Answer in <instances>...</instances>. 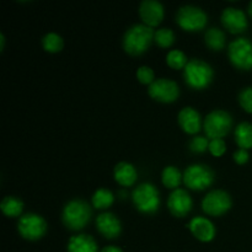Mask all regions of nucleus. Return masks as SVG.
I'll use <instances>...</instances> for the list:
<instances>
[{
	"label": "nucleus",
	"mask_w": 252,
	"mask_h": 252,
	"mask_svg": "<svg viewBox=\"0 0 252 252\" xmlns=\"http://www.w3.org/2000/svg\"><path fill=\"white\" fill-rule=\"evenodd\" d=\"M155 32L145 24H135L126 31L123 37V48L130 56H140L149 48L154 39Z\"/></svg>",
	"instance_id": "obj_1"
},
{
	"label": "nucleus",
	"mask_w": 252,
	"mask_h": 252,
	"mask_svg": "<svg viewBox=\"0 0 252 252\" xmlns=\"http://www.w3.org/2000/svg\"><path fill=\"white\" fill-rule=\"evenodd\" d=\"M213 68L201 59H189L184 68L185 81L187 85L197 90L207 88L213 80Z\"/></svg>",
	"instance_id": "obj_2"
},
{
	"label": "nucleus",
	"mask_w": 252,
	"mask_h": 252,
	"mask_svg": "<svg viewBox=\"0 0 252 252\" xmlns=\"http://www.w3.org/2000/svg\"><path fill=\"white\" fill-rule=\"evenodd\" d=\"M91 209L86 202L81 199H71L64 206L62 219L66 228L80 230L90 220Z\"/></svg>",
	"instance_id": "obj_3"
},
{
	"label": "nucleus",
	"mask_w": 252,
	"mask_h": 252,
	"mask_svg": "<svg viewBox=\"0 0 252 252\" xmlns=\"http://www.w3.org/2000/svg\"><path fill=\"white\" fill-rule=\"evenodd\" d=\"M135 208L142 213L153 214L159 209L160 197L157 187L149 182L140 184L132 193Z\"/></svg>",
	"instance_id": "obj_4"
},
{
	"label": "nucleus",
	"mask_w": 252,
	"mask_h": 252,
	"mask_svg": "<svg viewBox=\"0 0 252 252\" xmlns=\"http://www.w3.org/2000/svg\"><path fill=\"white\" fill-rule=\"evenodd\" d=\"M233 126V117L229 112L223 110H214L204 118L203 127L207 137L212 139H221L226 135Z\"/></svg>",
	"instance_id": "obj_5"
},
{
	"label": "nucleus",
	"mask_w": 252,
	"mask_h": 252,
	"mask_svg": "<svg viewBox=\"0 0 252 252\" xmlns=\"http://www.w3.org/2000/svg\"><path fill=\"white\" fill-rule=\"evenodd\" d=\"M208 21V16L199 6L196 5H184L176 14V22L181 29L193 32L204 29Z\"/></svg>",
	"instance_id": "obj_6"
},
{
	"label": "nucleus",
	"mask_w": 252,
	"mask_h": 252,
	"mask_svg": "<svg viewBox=\"0 0 252 252\" xmlns=\"http://www.w3.org/2000/svg\"><path fill=\"white\" fill-rule=\"evenodd\" d=\"M229 59L235 68L241 70L252 69V42L246 37H239L228 47Z\"/></svg>",
	"instance_id": "obj_7"
},
{
	"label": "nucleus",
	"mask_w": 252,
	"mask_h": 252,
	"mask_svg": "<svg viewBox=\"0 0 252 252\" xmlns=\"http://www.w3.org/2000/svg\"><path fill=\"white\" fill-rule=\"evenodd\" d=\"M184 182L189 189H207L214 182V172L209 166L203 164L189 165L184 172Z\"/></svg>",
	"instance_id": "obj_8"
},
{
	"label": "nucleus",
	"mask_w": 252,
	"mask_h": 252,
	"mask_svg": "<svg viewBox=\"0 0 252 252\" xmlns=\"http://www.w3.org/2000/svg\"><path fill=\"white\" fill-rule=\"evenodd\" d=\"M17 231L26 240H38L46 234L47 223L38 214L26 213L17 221Z\"/></svg>",
	"instance_id": "obj_9"
},
{
	"label": "nucleus",
	"mask_w": 252,
	"mask_h": 252,
	"mask_svg": "<svg viewBox=\"0 0 252 252\" xmlns=\"http://www.w3.org/2000/svg\"><path fill=\"white\" fill-rule=\"evenodd\" d=\"M231 198L230 194L221 189H214L207 193L202 201V208L207 214L213 217L223 216L230 209Z\"/></svg>",
	"instance_id": "obj_10"
},
{
	"label": "nucleus",
	"mask_w": 252,
	"mask_h": 252,
	"mask_svg": "<svg viewBox=\"0 0 252 252\" xmlns=\"http://www.w3.org/2000/svg\"><path fill=\"white\" fill-rule=\"evenodd\" d=\"M150 97L160 102H172L180 95V89L177 83L166 78H160L153 81L148 89Z\"/></svg>",
	"instance_id": "obj_11"
},
{
	"label": "nucleus",
	"mask_w": 252,
	"mask_h": 252,
	"mask_svg": "<svg viewBox=\"0 0 252 252\" xmlns=\"http://www.w3.org/2000/svg\"><path fill=\"white\" fill-rule=\"evenodd\" d=\"M193 202H192L191 196L189 192L185 191L182 189H176L171 192L169 196V201H167V207H169L170 212L174 214L175 217H182L187 216L191 212Z\"/></svg>",
	"instance_id": "obj_12"
},
{
	"label": "nucleus",
	"mask_w": 252,
	"mask_h": 252,
	"mask_svg": "<svg viewBox=\"0 0 252 252\" xmlns=\"http://www.w3.org/2000/svg\"><path fill=\"white\" fill-rule=\"evenodd\" d=\"M221 22H223L224 27L233 33H240V32L245 31L249 25L245 12L241 9L233 6L225 7L223 10Z\"/></svg>",
	"instance_id": "obj_13"
},
{
	"label": "nucleus",
	"mask_w": 252,
	"mask_h": 252,
	"mask_svg": "<svg viewBox=\"0 0 252 252\" xmlns=\"http://www.w3.org/2000/svg\"><path fill=\"white\" fill-rule=\"evenodd\" d=\"M139 15L148 26H157L164 19V6L158 0H143L139 6Z\"/></svg>",
	"instance_id": "obj_14"
},
{
	"label": "nucleus",
	"mask_w": 252,
	"mask_h": 252,
	"mask_svg": "<svg viewBox=\"0 0 252 252\" xmlns=\"http://www.w3.org/2000/svg\"><path fill=\"white\" fill-rule=\"evenodd\" d=\"M96 228L107 239L117 238L121 234V230H122L120 219L113 213H110V212L100 214L96 218Z\"/></svg>",
	"instance_id": "obj_15"
},
{
	"label": "nucleus",
	"mask_w": 252,
	"mask_h": 252,
	"mask_svg": "<svg viewBox=\"0 0 252 252\" xmlns=\"http://www.w3.org/2000/svg\"><path fill=\"white\" fill-rule=\"evenodd\" d=\"M189 228L194 238L198 239L199 241H203V243L213 240L214 236H216V228H214L213 223L209 219L203 218V217L192 218L189 224Z\"/></svg>",
	"instance_id": "obj_16"
},
{
	"label": "nucleus",
	"mask_w": 252,
	"mask_h": 252,
	"mask_svg": "<svg viewBox=\"0 0 252 252\" xmlns=\"http://www.w3.org/2000/svg\"><path fill=\"white\" fill-rule=\"evenodd\" d=\"M179 125L189 134H196L201 129V115L193 107H184L179 113Z\"/></svg>",
	"instance_id": "obj_17"
},
{
	"label": "nucleus",
	"mask_w": 252,
	"mask_h": 252,
	"mask_svg": "<svg viewBox=\"0 0 252 252\" xmlns=\"http://www.w3.org/2000/svg\"><path fill=\"white\" fill-rule=\"evenodd\" d=\"M66 250L68 252H98V248L93 236L79 234L69 239Z\"/></svg>",
	"instance_id": "obj_18"
},
{
	"label": "nucleus",
	"mask_w": 252,
	"mask_h": 252,
	"mask_svg": "<svg viewBox=\"0 0 252 252\" xmlns=\"http://www.w3.org/2000/svg\"><path fill=\"white\" fill-rule=\"evenodd\" d=\"M115 180L122 186H132L137 181V170L132 164L127 161L118 162L115 166Z\"/></svg>",
	"instance_id": "obj_19"
},
{
	"label": "nucleus",
	"mask_w": 252,
	"mask_h": 252,
	"mask_svg": "<svg viewBox=\"0 0 252 252\" xmlns=\"http://www.w3.org/2000/svg\"><path fill=\"white\" fill-rule=\"evenodd\" d=\"M235 142L240 149H250L252 148V125L249 122H241L236 126Z\"/></svg>",
	"instance_id": "obj_20"
},
{
	"label": "nucleus",
	"mask_w": 252,
	"mask_h": 252,
	"mask_svg": "<svg viewBox=\"0 0 252 252\" xmlns=\"http://www.w3.org/2000/svg\"><path fill=\"white\" fill-rule=\"evenodd\" d=\"M2 213L7 217H19L24 209V202L14 196H6L0 203Z\"/></svg>",
	"instance_id": "obj_21"
},
{
	"label": "nucleus",
	"mask_w": 252,
	"mask_h": 252,
	"mask_svg": "<svg viewBox=\"0 0 252 252\" xmlns=\"http://www.w3.org/2000/svg\"><path fill=\"white\" fill-rule=\"evenodd\" d=\"M204 41H206V44L211 49L220 51L225 46V34L221 30L217 29V27H212L204 34Z\"/></svg>",
	"instance_id": "obj_22"
},
{
	"label": "nucleus",
	"mask_w": 252,
	"mask_h": 252,
	"mask_svg": "<svg viewBox=\"0 0 252 252\" xmlns=\"http://www.w3.org/2000/svg\"><path fill=\"white\" fill-rule=\"evenodd\" d=\"M162 184L167 187V189H175L179 187L181 184V180H184V175H181L180 170L175 166H166L162 170L161 175Z\"/></svg>",
	"instance_id": "obj_23"
},
{
	"label": "nucleus",
	"mask_w": 252,
	"mask_h": 252,
	"mask_svg": "<svg viewBox=\"0 0 252 252\" xmlns=\"http://www.w3.org/2000/svg\"><path fill=\"white\" fill-rule=\"evenodd\" d=\"M115 201V197L111 191H108L107 189H98L97 191H95V193L93 194V206L95 208L98 209H106L111 206Z\"/></svg>",
	"instance_id": "obj_24"
},
{
	"label": "nucleus",
	"mask_w": 252,
	"mask_h": 252,
	"mask_svg": "<svg viewBox=\"0 0 252 252\" xmlns=\"http://www.w3.org/2000/svg\"><path fill=\"white\" fill-rule=\"evenodd\" d=\"M42 46L47 52L56 53V52L62 51L64 46V42L62 36H59L56 32H49L42 38Z\"/></svg>",
	"instance_id": "obj_25"
},
{
	"label": "nucleus",
	"mask_w": 252,
	"mask_h": 252,
	"mask_svg": "<svg viewBox=\"0 0 252 252\" xmlns=\"http://www.w3.org/2000/svg\"><path fill=\"white\" fill-rule=\"evenodd\" d=\"M166 63L172 69H181L189 63L186 54L180 49H171L166 56Z\"/></svg>",
	"instance_id": "obj_26"
},
{
	"label": "nucleus",
	"mask_w": 252,
	"mask_h": 252,
	"mask_svg": "<svg viewBox=\"0 0 252 252\" xmlns=\"http://www.w3.org/2000/svg\"><path fill=\"white\" fill-rule=\"evenodd\" d=\"M154 41L157 42V44H159L160 47H170L175 41V33L171 29H166V27H162V29L158 30L155 32Z\"/></svg>",
	"instance_id": "obj_27"
},
{
	"label": "nucleus",
	"mask_w": 252,
	"mask_h": 252,
	"mask_svg": "<svg viewBox=\"0 0 252 252\" xmlns=\"http://www.w3.org/2000/svg\"><path fill=\"white\" fill-rule=\"evenodd\" d=\"M239 102H240L241 107L246 111V112L252 113V88L243 89L239 94Z\"/></svg>",
	"instance_id": "obj_28"
},
{
	"label": "nucleus",
	"mask_w": 252,
	"mask_h": 252,
	"mask_svg": "<svg viewBox=\"0 0 252 252\" xmlns=\"http://www.w3.org/2000/svg\"><path fill=\"white\" fill-rule=\"evenodd\" d=\"M209 142L206 137H202V135H197L193 137L189 142V149L193 153H203L208 149Z\"/></svg>",
	"instance_id": "obj_29"
},
{
	"label": "nucleus",
	"mask_w": 252,
	"mask_h": 252,
	"mask_svg": "<svg viewBox=\"0 0 252 252\" xmlns=\"http://www.w3.org/2000/svg\"><path fill=\"white\" fill-rule=\"evenodd\" d=\"M137 78L143 84H152L154 81V71L150 66L143 65L138 68Z\"/></svg>",
	"instance_id": "obj_30"
},
{
	"label": "nucleus",
	"mask_w": 252,
	"mask_h": 252,
	"mask_svg": "<svg viewBox=\"0 0 252 252\" xmlns=\"http://www.w3.org/2000/svg\"><path fill=\"white\" fill-rule=\"evenodd\" d=\"M208 149L214 157H221L226 150L225 142H224L223 139H212L211 142H209Z\"/></svg>",
	"instance_id": "obj_31"
},
{
	"label": "nucleus",
	"mask_w": 252,
	"mask_h": 252,
	"mask_svg": "<svg viewBox=\"0 0 252 252\" xmlns=\"http://www.w3.org/2000/svg\"><path fill=\"white\" fill-rule=\"evenodd\" d=\"M233 157H234V160H235V162L243 165L249 161V157H250V155H249L248 150L246 149H239L234 153Z\"/></svg>",
	"instance_id": "obj_32"
},
{
	"label": "nucleus",
	"mask_w": 252,
	"mask_h": 252,
	"mask_svg": "<svg viewBox=\"0 0 252 252\" xmlns=\"http://www.w3.org/2000/svg\"><path fill=\"white\" fill-rule=\"evenodd\" d=\"M101 252H123L122 250H121L120 248H117V246H106V248H103L102 250H101Z\"/></svg>",
	"instance_id": "obj_33"
},
{
	"label": "nucleus",
	"mask_w": 252,
	"mask_h": 252,
	"mask_svg": "<svg viewBox=\"0 0 252 252\" xmlns=\"http://www.w3.org/2000/svg\"><path fill=\"white\" fill-rule=\"evenodd\" d=\"M4 44H5L4 34L0 33V51H2V49H4Z\"/></svg>",
	"instance_id": "obj_34"
},
{
	"label": "nucleus",
	"mask_w": 252,
	"mask_h": 252,
	"mask_svg": "<svg viewBox=\"0 0 252 252\" xmlns=\"http://www.w3.org/2000/svg\"><path fill=\"white\" fill-rule=\"evenodd\" d=\"M249 14H250L252 16V1L250 2V4H249Z\"/></svg>",
	"instance_id": "obj_35"
}]
</instances>
